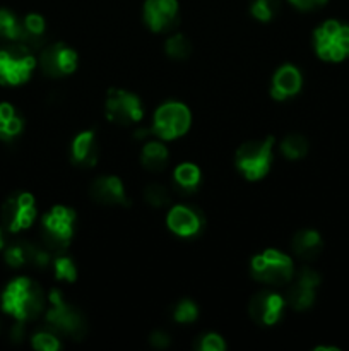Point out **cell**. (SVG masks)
I'll use <instances>...</instances> for the list:
<instances>
[{"instance_id": "83f0119b", "label": "cell", "mask_w": 349, "mask_h": 351, "mask_svg": "<svg viewBox=\"0 0 349 351\" xmlns=\"http://www.w3.org/2000/svg\"><path fill=\"white\" fill-rule=\"evenodd\" d=\"M144 199H146L147 204H151L153 208H164L166 204H170V192L166 191L164 185L153 184L146 189V192H144Z\"/></svg>"}, {"instance_id": "2e32d148", "label": "cell", "mask_w": 349, "mask_h": 351, "mask_svg": "<svg viewBox=\"0 0 349 351\" xmlns=\"http://www.w3.org/2000/svg\"><path fill=\"white\" fill-rule=\"evenodd\" d=\"M166 225L174 235L194 237L201 232L202 218L195 209L188 206H174L168 215Z\"/></svg>"}, {"instance_id": "6da1fadb", "label": "cell", "mask_w": 349, "mask_h": 351, "mask_svg": "<svg viewBox=\"0 0 349 351\" xmlns=\"http://www.w3.org/2000/svg\"><path fill=\"white\" fill-rule=\"evenodd\" d=\"M2 308L16 321H33L44 311V295L29 278H16L3 290Z\"/></svg>"}, {"instance_id": "5b68a950", "label": "cell", "mask_w": 349, "mask_h": 351, "mask_svg": "<svg viewBox=\"0 0 349 351\" xmlns=\"http://www.w3.org/2000/svg\"><path fill=\"white\" fill-rule=\"evenodd\" d=\"M250 269H252L255 280L274 285V287L289 283L294 276L293 261L286 254L274 249H267L262 254H257L252 259Z\"/></svg>"}, {"instance_id": "9a60e30c", "label": "cell", "mask_w": 349, "mask_h": 351, "mask_svg": "<svg viewBox=\"0 0 349 351\" xmlns=\"http://www.w3.org/2000/svg\"><path fill=\"white\" fill-rule=\"evenodd\" d=\"M91 195L99 204L129 206V197H127L122 180L113 175L96 178L91 185Z\"/></svg>"}, {"instance_id": "ba28073f", "label": "cell", "mask_w": 349, "mask_h": 351, "mask_svg": "<svg viewBox=\"0 0 349 351\" xmlns=\"http://www.w3.org/2000/svg\"><path fill=\"white\" fill-rule=\"evenodd\" d=\"M192 115L190 110L183 105V103L178 101H170L164 103L163 106L157 108V112L154 113L153 127H151V132L156 137L164 141L177 139V137L183 136L190 129Z\"/></svg>"}, {"instance_id": "d6986e66", "label": "cell", "mask_w": 349, "mask_h": 351, "mask_svg": "<svg viewBox=\"0 0 349 351\" xmlns=\"http://www.w3.org/2000/svg\"><path fill=\"white\" fill-rule=\"evenodd\" d=\"M293 252L300 259L311 261L322 252V239L315 230H301L293 237Z\"/></svg>"}, {"instance_id": "8992f818", "label": "cell", "mask_w": 349, "mask_h": 351, "mask_svg": "<svg viewBox=\"0 0 349 351\" xmlns=\"http://www.w3.org/2000/svg\"><path fill=\"white\" fill-rule=\"evenodd\" d=\"M318 57L328 62H339L349 57V26L337 21H325L313 34Z\"/></svg>"}, {"instance_id": "4dcf8cb0", "label": "cell", "mask_w": 349, "mask_h": 351, "mask_svg": "<svg viewBox=\"0 0 349 351\" xmlns=\"http://www.w3.org/2000/svg\"><path fill=\"white\" fill-rule=\"evenodd\" d=\"M198 311L197 305L192 300H181L180 304L174 307L173 317L177 322H181V324H187V322H194L197 319Z\"/></svg>"}, {"instance_id": "3957f363", "label": "cell", "mask_w": 349, "mask_h": 351, "mask_svg": "<svg viewBox=\"0 0 349 351\" xmlns=\"http://www.w3.org/2000/svg\"><path fill=\"white\" fill-rule=\"evenodd\" d=\"M50 308L47 311V326L57 336L81 339L86 335V321L81 312L64 300L58 290L50 291Z\"/></svg>"}, {"instance_id": "d4e9b609", "label": "cell", "mask_w": 349, "mask_h": 351, "mask_svg": "<svg viewBox=\"0 0 349 351\" xmlns=\"http://www.w3.org/2000/svg\"><path fill=\"white\" fill-rule=\"evenodd\" d=\"M281 9V0H253L250 5V12L255 19L262 21V23H269L274 19Z\"/></svg>"}, {"instance_id": "44dd1931", "label": "cell", "mask_w": 349, "mask_h": 351, "mask_svg": "<svg viewBox=\"0 0 349 351\" xmlns=\"http://www.w3.org/2000/svg\"><path fill=\"white\" fill-rule=\"evenodd\" d=\"M173 180L178 191L185 192V194H192V192L197 191L198 185H201L202 175L197 165L181 163L178 165L177 170H174Z\"/></svg>"}, {"instance_id": "836d02e7", "label": "cell", "mask_w": 349, "mask_h": 351, "mask_svg": "<svg viewBox=\"0 0 349 351\" xmlns=\"http://www.w3.org/2000/svg\"><path fill=\"white\" fill-rule=\"evenodd\" d=\"M170 336L166 335V332H163V331H156V332H153V335H151V338H149V343L151 345L154 346V348H168V346H170Z\"/></svg>"}, {"instance_id": "f546056e", "label": "cell", "mask_w": 349, "mask_h": 351, "mask_svg": "<svg viewBox=\"0 0 349 351\" xmlns=\"http://www.w3.org/2000/svg\"><path fill=\"white\" fill-rule=\"evenodd\" d=\"M33 348L40 351H57L60 350V341H58V336L55 332L41 331L38 335L33 336Z\"/></svg>"}, {"instance_id": "277c9868", "label": "cell", "mask_w": 349, "mask_h": 351, "mask_svg": "<svg viewBox=\"0 0 349 351\" xmlns=\"http://www.w3.org/2000/svg\"><path fill=\"white\" fill-rule=\"evenodd\" d=\"M27 47L21 43H9L0 50V84H24L36 67V58Z\"/></svg>"}, {"instance_id": "d6a6232c", "label": "cell", "mask_w": 349, "mask_h": 351, "mask_svg": "<svg viewBox=\"0 0 349 351\" xmlns=\"http://www.w3.org/2000/svg\"><path fill=\"white\" fill-rule=\"evenodd\" d=\"M293 7H296L298 10H303V12H308V10H313L317 7H322L324 3H327V0H287Z\"/></svg>"}, {"instance_id": "f1b7e54d", "label": "cell", "mask_w": 349, "mask_h": 351, "mask_svg": "<svg viewBox=\"0 0 349 351\" xmlns=\"http://www.w3.org/2000/svg\"><path fill=\"white\" fill-rule=\"evenodd\" d=\"M3 259L10 267L26 266V242H16L7 247L5 252H3Z\"/></svg>"}, {"instance_id": "7402d4cb", "label": "cell", "mask_w": 349, "mask_h": 351, "mask_svg": "<svg viewBox=\"0 0 349 351\" xmlns=\"http://www.w3.org/2000/svg\"><path fill=\"white\" fill-rule=\"evenodd\" d=\"M168 154L166 146L161 143H147L142 147V154H140V161H142L144 168L149 171H161L166 168L168 165Z\"/></svg>"}, {"instance_id": "ffe728a7", "label": "cell", "mask_w": 349, "mask_h": 351, "mask_svg": "<svg viewBox=\"0 0 349 351\" xmlns=\"http://www.w3.org/2000/svg\"><path fill=\"white\" fill-rule=\"evenodd\" d=\"M23 119L16 113L12 105L0 103V139L12 141L23 132Z\"/></svg>"}, {"instance_id": "7c38bea8", "label": "cell", "mask_w": 349, "mask_h": 351, "mask_svg": "<svg viewBox=\"0 0 349 351\" xmlns=\"http://www.w3.org/2000/svg\"><path fill=\"white\" fill-rule=\"evenodd\" d=\"M180 7L178 0H146L144 21L154 33H166L177 27Z\"/></svg>"}, {"instance_id": "30bf717a", "label": "cell", "mask_w": 349, "mask_h": 351, "mask_svg": "<svg viewBox=\"0 0 349 351\" xmlns=\"http://www.w3.org/2000/svg\"><path fill=\"white\" fill-rule=\"evenodd\" d=\"M34 219H36V204L33 195L27 192H17L3 202L2 223L9 232H23L33 225Z\"/></svg>"}, {"instance_id": "7a4b0ae2", "label": "cell", "mask_w": 349, "mask_h": 351, "mask_svg": "<svg viewBox=\"0 0 349 351\" xmlns=\"http://www.w3.org/2000/svg\"><path fill=\"white\" fill-rule=\"evenodd\" d=\"M75 213L65 206H55L41 218V239L51 252L62 254L74 237Z\"/></svg>"}, {"instance_id": "52a82bcc", "label": "cell", "mask_w": 349, "mask_h": 351, "mask_svg": "<svg viewBox=\"0 0 349 351\" xmlns=\"http://www.w3.org/2000/svg\"><path fill=\"white\" fill-rule=\"evenodd\" d=\"M272 137L243 144L236 153V168L248 180H260L269 171L272 163Z\"/></svg>"}, {"instance_id": "ac0fdd59", "label": "cell", "mask_w": 349, "mask_h": 351, "mask_svg": "<svg viewBox=\"0 0 349 351\" xmlns=\"http://www.w3.org/2000/svg\"><path fill=\"white\" fill-rule=\"evenodd\" d=\"M70 156L74 165L82 168H89L98 161V143L92 130L81 132L72 143Z\"/></svg>"}, {"instance_id": "603a6c76", "label": "cell", "mask_w": 349, "mask_h": 351, "mask_svg": "<svg viewBox=\"0 0 349 351\" xmlns=\"http://www.w3.org/2000/svg\"><path fill=\"white\" fill-rule=\"evenodd\" d=\"M23 21L16 17V14L9 9H0V38L7 43H19Z\"/></svg>"}, {"instance_id": "4316f807", "label": "cell", "mask_w": 349, "mask_h": 351, "mask_svg": "<svg viewBox=\"0 0 349 351\" xmlns=\"http://www.w3.org/2000/svg\"><path fill=\"white\" fill-rule=\"evenodd\" d=\"M53 271H55V278L62 281H75L77 278V269H75V264L70 257L67 256H58L53 259Z\"/></svg>"}, {"instance_id": "8fae6325", "label": "cell", "mask_w": 349, "mask_h": 351, "mask_svg": "<svg viewBox=\"0 0 349 351\" xmlns=\"http://www.w3.org/2000/svg\"><path fill=\"white\" fill-rule=\"evenodd\" d=\"M40 67L50 77H64L77 67V53L65 43L48 45L40 53Z\"/></svg>"}, {"instance_id": "e0dca14e", "label": "cell", "mask_w": 349, "mask_h": 351, "mask_svg": "<svg viewBox=\"0 0 349 351\" xmlns=\"http://www.w3.org/2000/svg\"><path fill=\"white\" fill-rule=\"evenodd\" d=\"M301 89V74L294 65H283L279 71L274 74L272 86H270V95L277 101L291 98L298 95Z\"/></svg>"}, {"instance_id": "e575fe53", "label": "cell", "mask_w": 349, "mask_h": 351, "mask_svg": "<svg viewBox=\"0 0 349 351\" xmlns=\"http://www.w3.org/2000/svg\"><path fill=\"white\" fill-rule=\"evenodd\" d=\"M3 247H5V237H3L2 228H0V250H2Z\"/></svg>"}, {"instance_id": "4fadbf2b", "label": "cell", "mask_w": 349, "mask_h": 351, "mask_svg": "<svg viewBox=\"0 0 349 351\" xmlns=\"http://www.w3.org/2000/svg\"><path fill=\"white\" fill-rule=\"evenodd\" d=\"M284 298L272 291H260L250 300V317L260 326H274L284 312Z\"/></svg>"}, {"instance_id": "1f68e13d", "label": "cell", "mask_w": 349, "mask_h": 351, "mask_svg": "<svg viewBox=\"0 0 349 351\" xmlns=\"http://www.w3.org/2000/svg\"><path fill=\"white\" fill-rule=\"evenodd\" d=\"M197 348L202 351H222V350H226V345H224V341H222L221 336L205 335L201 338Z\"/></svg>"}, {"instance_id": "5bb4252c", "label": "cell", "mask_w": 349, "mask_h": 351, "mask_svg": "<svg viewBox=\"0 0 349 351\" xmlns=\"http://www.w3.org/2000/svg\"><path fill=\"white\" fill-rule=\"evenodd\" d=\"M318 285H320V276L313 269H308V267L301 269L296 281L287 290V304L294 311H307L313 304L315 290H317Z\"/></svg>"}, {"instance_id": "484cf974", "label": "cell", "mask_w": 349, "mask_h": 351, "mask_svg": "<svg viewBox=\"0 0 349 351\" xmlns=\"http://www.w3.org/2000/svg\"><path fill=\"white\" fill-rule=\"evenodd\" d=\"M164 50L174 60H183L190 55V41L183 36V34H173L166 40V45H164Z\"/></svg>"}, {"instance_id": "cb8c5ba5", "label": "cell", "mask_w": 349, "mask_h": 351, "mask_svg": "<svg viewBox=\"0 0 349 351\" xmlns=\"http://www.w3.org/2000/svg\"><path fill=\"white\" fill-rule=\"evenodd\" d=\"M281 151H283V154L287 160H300V158H303L307 154L308 143L300 134H289L281 143Z\"/></svg>"}, {"instance_id": "9c48e42d", "label": "cell", "mask_w": 349, "mask_h": 351, "mask_svg": "<svg viewBox=\"0 0 349 351\" xmlns=\"http://www.w3.org/2000/svg\"><path fill=\"white\" fill-rule=\"evenodd\" d=\"M106 117L116 125H132L142 120V103L125 89H109L106 96Z\"/></svg>"}]
</instances>
